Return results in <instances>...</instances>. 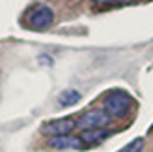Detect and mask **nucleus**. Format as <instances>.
<instances>
[{
  "mask_svg": "<svg viewBox=\"0 0 153 152\" xmlns=\"http://www.w3.org/2000/svg\"><path fill=\"white\" fill-rule=\"evenodd\" d=\"M103 107L114 118H123L133 107V98L123 90H112L105 96L103 100Z\"/></svg>",
  "mask_w": 153,
  "mask_h": 152,
  "instance_id": "obj_1",
  "label": "nucleus"
},
{
  "mask_svg": "<svg viewBox=\"0 0 153 152\" xmlns=\"http://www.w3.org/2000/svg\"><path fill=\"white\" fill-rule=\"evenodd\" d=\"M106 135H108V132L105 130V128H101V130H90V132H82V143H88V145H94V143H101Z\"/></svg>",
  "mask_w": 153,
  "mask_h": 152,
  "instance_id": "obj_7",
  "label": "nucleus"
},
{
  "mask_svg": "<svg viewBox=\"0 0 153 152\" xmlns=\"http://www.w3.org/2000/svg\"><path fill=\"white\" fill-rule=\"evenodd\" d=\"M134 2H144V0H94L95 6H125Z\"/></svg>",
  "mask_w": 153,
  "mask_h": 152,
  "instance_id": "obj_9",
  "label": "nucleus"
},
{
  "mask_svg": "<svg viewBox=\"0 0 153 152\" xmlns=\"http://www.w3.org/2000/svg\"><path fill=\"white\" fill-rule=\"evenodd\" d=\"M79 102H80V92H76L73 88L64 90V92L58 96V103L62 105V107H69V105H75Z\"/></svg>",
  "mask_w": 153,
  "mask_h": 152,
  "instance_id": "obj_6",
  "label": "nucleus"
},
{
  "mask_svg": "<svg viewBox=\"0 0 153 152\" xmlns=\"http://www.w3.org/2000/svg\"><path fill=\"white\" fill-rule=\"evenodd\" d=\"M54 21V13L49 6H37L26 15V25L32 30H45L52 25Z\"/></svg>",
  "mask_w": 153,
  "mask_h": 152,
  "instance_id": "obj_3",
  "label": "nucleus"
},
{
  "mask_svg": "<svg viewBox=\"0 0 153 152\" xmlns=\"http://www.w3.org/2000/svg\"><path fill=\"white\" fill-rule=\"evenodd\" d=\"M82 139L73 137V135H60V137H51L49 147L56 150H67V148H82Z\"/></svg>",
  "mask_w": 153,
  "mask_h": 152,
  "instance_id": "obj_5",
  "label": "nucleus"
},
{
  "mask_svg": "<svg viewBox=\"0 0 153 152\" xmlns=\"http://www.w3.org/2000/svg\"><path fill=\"white\" fill-rule=\"evenodd\" d=\"M142 148H144V139L136 137V139H133L129 145H125L123 148L118 150V152H142Z\"/></svg>",
  "mask_w": 153,
  "mask_h": 152,
  "instance_id": "obj_8",
  "label": "nucleus"
},
{
  "mask_svg": "<svg viewBox=\"0 0 153 152\" xmlns=\"http://www.w3.org/2000/svg\"><path fill=\"white\" fill-rule=\"evenodd\" d=\"M75 128H76V122L73 118H58L43 124L41 132L45 135H51V137H60V135H69Z\"/></svg>",
  "mask_w": 153,
  "mask_h": 152,
  "instance_id": "obj_4",
  "label": "nucleus"
},
{
  "mask_svg": "<svg viewBox=\"0 0 153 152\" xmlns=\"http://www.w3.org/2000/svg\"><path fill=\"white\" fill-rule=\"evenodd\" d=\"M110 115L105 109H90L76 120V128L82 132H90V130H101L110 124Z\"/></svg>",
  "mask_w": 153,
  "mask_h": 152,
  "instance_id": "obj_2",
  "label": "nucleus"
}]
</instances>
